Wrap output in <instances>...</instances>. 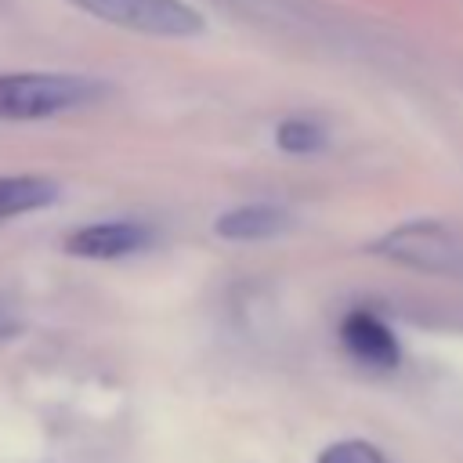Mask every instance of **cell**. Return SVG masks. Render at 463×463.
Returning <instances> with one entry per match:
<instances>
[{"instance_id": "1", "label": "cell", "mask_w": 463, "mask_h": 463, "mask_svg": "<svg viewBox=\"0 0 463 463\" xmlns=\"http://www.w3.org/2000/svg\"><path fill=\"white\" fill-rule=\"evenodd\" d=\"M365 250L398 268H412L441 279H463V228L438 217L394 224L380 239H373Z\"/></svg>"}, {"instance_id": "2", "label": "cell", "mask_w": 463, "mask_h": 463, "mask_svg": "<svg viewBox=\"0 0 463 463\" xmlns=\"http://www.w3.org/2000/svg\"><path fill=\"white\" fill-rule=\"evenodd\" d=\"M109 94L105 80L76 72H7L0 76V116L47 119L69 109L94 105Z\"/></svg>"}, {"instance_id": "3", "label": "cell", "mask_w": 463, "mask_h": 463, "mask_svg": "<svg viewBox=\"0 0 463 463\" xmlns=\"http://www.w3.org/2000/svg\"><path fill=\"white\" fill-rule=\"evenodd\" d=\"M69 4L109 22V25L145 33V36L184 40V36H199L206 29V18L195 7H188L184 0H69Z\"/></svg>"}, {"instance_id": "4", "label": "cell", "mask_w": 463, "mask_h": 463, "mask_svg": "<svg viewBox=\"0 0 463 463\" xmlns=\"http://www.w3.org/2000/svg\"><path fill=\"white\" fill-rule=\"evenodd\" d=\"M152 242V232L134 221H98L83 224L65 239V253L83 257V260H116L145 250Z\"/></svg>"}, {"instance_id": "5", "label": "cell", "mask_w": 463, "mask_h": 463, "mask_svg": "<svg viewBox=\"0 0 463 463\" xmlns=\"http://www.w3.org/2000/svg\"><path fill=\"white\" fill-rule=\"evenodd\" d=\"M340 340L362 365H373V369H394L402 358L398 336L373 311H347L340 322Z\"/></svg>"}, {"instance_id": "6", "label": "cell", "mask_w": 463, "mask_h": 463, "mask_svg": "<svg viewBox=\"0 0 463 463\" xmlns=\"http://www.w3.org/2000/svg\"><path fill=\"white\" fill-rule=\"evenodd\" d=\"M293 224V213L279 203H246V206H235V210H224L217 221H213V232L221 239H232V242H260V239H275L282 232H289Z\"/></svg>"}, {"instance_id": "7", "label": "cell", "mask_w": 463, "mask_h": 463, "mask_svg": "<svg viewBox=\"0 0 463 463\" xmlns=\"http://www.w3.org/2000/svg\"><path fill=\"white\" fill-rule=\"evenodd\" d=\"M61 184L40 174H14V177H0V221L18 217V213H33V210H47L51 203H58Z\"/></svg>"}, {"instance_id": "8", "label": "cell", "mask_w": 463, "mask_h": 463, "mask_svg": "<svg viewBox=\"0 0 463 463\" xmlns=\"http://www.w3.org/2000/svg\"><path fill=\"white\" fill-rule=\"evenodd\" d=\"M326 141H329L326 127L318 119H311V116H289V119H282L275 127V145L282 152H293V156L318 152V148H326Z\"/></svg>"}, {"instance_id": "9", "label": "cell", "mask_w": 463, "mask_h": 463, "mask_svg": "<svg viewBox=\"0 0 463 463\" xmlns=\"http://www.w3.org/2000/svg\"><path fill=\"white\" fill-rule=\"evenodd\" d=\"M315 463H391L373 441H362V438H344V441H333L318 452Z\"/></svg>"}, {"instance_id": "10", "label": "cell", "mask_w": 463, "mask_h": 463, "mask_svg": "<svg viewBox=\"0 0 463 463\" xmlns=\"http://www.w3.org/2000/svg\"><path fill=\"white\" fill-rule=\"evenodd\" d=\"M18 333V318L7 311V307H0V340H7V336H14Z\"/></svg>"}]
</instances>
